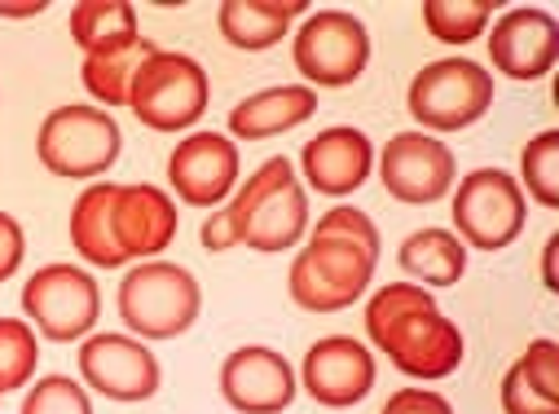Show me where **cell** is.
I'll use <instances>...</instances> for the list:
<instances>
[{
  "instance_id": "30bf717a",
  "label": "cell",
  "mask_w": 559,
  "mask_h": 414,
  "mask_svg": "<svg viewBox=\"0 0 559 414\" xmlns=\"http://www.w3.org/2000/svg\"><path fill=\"white\" fill-rule=\"evenodd\" d=\"M292 58H296V71L309 84H318V88H344L370 62L366 23L353 19V14H344V10H322V14H313L296 32Z\"/></svg>"
},
{
  "instance_id": "d6986e66",
  "label": "cell",
  "mask_w": 559,
  "mask_h": 414,
  "mask_svg": "<svg viewBox=\"0 0 559 414\" xmlns=\"http://www.w3.org/2000/svg\"><path fill=\"white\" fill-rule=\"evenodd\" d=\"M313 115H318V93L309 84H277V88H260L242 97L229 110V132L238 142H264V137L300 128Z\"/></svg>"
},
{
  "instance_id": "9a60e30c",
  "label": "cell",
  "mask_w": 559,
  "mask_h": 414,
  "mask_svg": "<svg viewBox=\"0 0 559 414\" xmlns=\"http://www.w3.org/2000/svg\"><path fill=\"white\" fill-rule=\"evenodd\" d=\"M168 181L181 203L212 208L238 186V146L225 132H190L168 159Z\"/></svg>"
},
{
  "instance_id": "e0dca14e",
  "label": "cell",
  "mask_w": 559,
  "mask_h": 414,
  "mask_svg": "<svg viewBox=\"0 0 559 414\" xmlns=\"http://www.w3.org/2000/svg\"><path fill=\"white\" fill-rule=\"evenodd\" d=\"M555 54H559V27L542 10H507L489 32V62L507 80L550 75Z\"/></svg>"
},
{
  "instance_id": "7402d4cb",
  "label": "cell",
  "mask_w": 559,
  "mask_h": 414,
  "mask_svg": "<svg viewBox=\"0 0 559 414\" xmlns=\"http://www.w3.org/2000/svg\"><path fill=\"white\" fill-rule=\"evenodd\" d=\"M110 203H115V186L110 181H97L88 186L75 208H71V247L97 264V269H123V251L115 243V225H110Z\"/></svg>"
},
{
  "instance_id": "6da1fadb",
  "label": "cell",
  "mask_w": 559,
  "mask_h": 414,
  "mask_svg": "<svg viewBox=\"0 0 559 414\" xmlns=\"http://www.w3.org/2000/svg\"><path fill=\"white\" fill-rule=\"evenodd\" d=\"M370 344L409 379H450L463 366V331L418 283H388L366 305Z\"/></svg>"
},
{
  "instance_id": "484cf974",
  "label": "cell",
  "mask_w": 559,
  "mask_h": 414,
  "mask_svg": "<svg viewBox=\"0 0 559 414\" xmlns=\"http://www.w3.org/2000/svg\"><path fill=\"white\" fill-rule=\"evenodd\" d=\"M40 366V340L27 318H0V397L23 388Z\"/></svg>"
},
{
  "instance_id": "5b68a950",
  "label": "cell",
  "mask_w": 559,
  "mask_h": 414,
  "mask_svg": "<svg viewBox=\"0 0 559 414\" xmlns=\"http://www.w3.org/2000/svg\"><path fill=\"white\" fill-rule=\"evenodd\" d=\"M379 256L344 243V238H309L287 273V292L300 309L309 314H340L353 309L361 300V292L370 287Z\"/></svg>"
},
{
  "instance_id": "277c9868",
  "label": "cell",
  "mask_w": 559,
  "mask_h": 414,
  "mask_svg": "<svg viewBox=\"0 0 559 414\" xmlns=\"http://www.w3.org/2000/svg\"><path fill=\"white\" fill-rule=\"evenodd\" d=\"M207 102H212L207 71L190 54H168V49H155L142 62V71L132 75V88H128L132 115L142 119L151 132L194 128L203 119Z\"/></svg>"
},
{
  "instance_id": "836d02e7",
  "label": "cell",
  "mask_w": 559,
  "mask_h": 414,
  "mask_svg": "<svg viewBox=\"0 0 559 414\" xmlns=\"http://www.w3.org/2000/svg\"><path fill=\"white\" fill-rule=\"evenodd\" d=\"M49 10V0H32V5H10V0H0V19H36Z\"/></svg>"
},
{
  "instance_id": "52a82bcc",
  "label": "cell",
  "mask_w": 559,
  "mask_h": 414,
  "mask_svg": "<svg viewBox=\"0 0 559 414\" xmlns=\"http://www.w3.org/2000/svg\"><path fill=\"white\" fill-rule=\"evenodd\" d=\"M119 123L88 102L49 110L36 137V155L53 177H102L119 159Z\"/></svg>"
},
{
  "instance_id": "8992f818",
  "label": "cell",
  "mask_w": 559,
  "mask_h": 414,
  "mask_svg": "<svg viewBox=\"0 0 559 414\" xmlns=\"http://www.w3.org/2000/svg\"><path fill=\"white\" fill-rule=\"evenodd\" d=\"M405 106H409L418 128H428V132H459V128L476 123L493 106V75L480 62H467V58L428 62L424 71L409 80Z\"/></svg>"
},
{
  "instance_id": "8fae6325",
  "label": "cell",
  "mask_w": 559,
  "mask_h": 414,
  "mask_svg": "<svg viewBox=\"0 0 559 414\" xmlns=\"http://www.w3.org/2000/svg\"><path fill=\"white\" fill-rule=\"evenodd\" d=\"M454 173H459L454 151L432 132H396L388 137V146L379 155L383 190L409 208L441 203L454 190Z\"/></svg>"
},
{
  "instance_id": "f1b7e54d",
  "label": "cell",
  "mask_w": 559,
  "mask_h": 414,
  "mask_svg": "<svg viewBox=\"0 0 559 414\" xmlns=\"http://www.w3.org/2000/svg\"><path fill=\"white\" fill-rule=\"evenodd\" d=\"M313 234H318V238H344V243H353V247L379 256V229H374V221H370L361 208H348V203L331 208V212L313 225Z\"/></svg>"
},
{
  "instance_id": "5bb4252c",
  "label": "cell",
  "mask_w": 559,
  "mask_h": 414,
  "mask_svg": "<svg viewBox=\"0 0 559 414\" xmlns=\"http://www.w3.org/2000/svg\"><path fill=\"white\" fill-rule=\"evenodd\" d=\"M305 392L326 410H348L374 388V353L353 335H326L305 353Z\"/></svg>"
},
{
  "instance_id": "d4e9b609",
  "label": "cell",
  "mask_w": 559,
  "mask_h": 414,
  "mask_svg": "<svg viewBox=\"0 0 559 414\" xmlns=\"http://www.w3.org/2000/svg\"><path fill=\"white\" fill-rule=\"evenodd\" d=\"M489 14H493V0H428L424 27L441 45H472L485 36Z\"/></svg>"
},
{
  "instance_id": "603a6c76",
  "label": "cell",
  "mask_w": 559,
  "mask_h": 414,
  "mask_svg": "<svg viewBox=\"0 0 559 414\" xmlns=\"http://www.w3.org/2000/svg\"><path fill=\"white\" fill-rule=\"evenodd\" d=\"M155 54V45L146 36L136 40H123V45H110V49H97V54H84V67H80V80L88 88V97L106 106H128V88H132V75L142 71V62Z\"/></svg>"
},
{
  "instance_id": "2e32d148",
  "label": "cell",
  "mask_w": 559,
  "mask_h": 414,
  "mask_svg": "<svg viewBox=\"0 0 559 414\" xmlns=\"http://www.w3.org/2000/svg\"><path fill=\"white\" fill-rule=\"evenodd\" d=\"M110 225L123 260H151L177 238V203L159 186H115Z\"/></svg>"
},
{
  "instance_id": "e575fe53",
  "label": "cell",
  "mask_w": 559,
  "mask_h": 414,
  "mask_svg": "<svg viewBox=\"0 0 559 414\" xmlns=\"http://www.w3.org/2000/svg\"><path fill=\"white\" fill-rule=\"evenodd\" d=\"M555 238H559V234H550V243H546V251H542V287H546V292H555Z\"/></svg>"
},
{
  "instance_id": "d6a6232c",
  "label": "cell",
  "mask_w": 559,
  "mask_h": 414,
  "mask_svg": "<svg viewBox=\"0 0 559 414\" xmlns=\"http://www.w3.org/2000/svg\"><path fill=\"white\" fill-rule=\"evenodd\" d=\"M23 256H27V238H23V225L0 212V283H10L14 273L23 269Z\"/></svg>"
},
{
  "instance_id": "7c38bea8",
  "label": "cell",
  "mask_w": 559,
  "mask_h": 414,
  "mask_svg": "<svg viewBox=\"0 0 559 414\" xmlns=\"http://www.w3.org/2000/svg\"><path fill=\"white\" fill-rule=\"evenodd\" d=\"M80 379L110 401H151L159 392V357L132 335H88L80 344Z\"/></svg>"
},
{
  "instance_id": "3957f363",
  "label": "cell",
  "mask_w": 559,
  "mask_h": 414,
  "mask_svg": "<svg viewBox=\"0 0 559 414\" xmlns=\"http://www.w3.org/2000/svg\"><path fill=\"white\" fill-rule=\"evenodd\" d=\"M199 279L173 260H142L119 283V318L136 340H177L199 322Z\"/></svg>"
},
{
  "instance_id": "4316f807",
  "label": "cell",
  "mask_w": 559,
  "mask_h": 414,
  "mask_svg": "<svg viewBox=\"0 0 559 414\" xmlns=\"http://www.w3.org/2000/svg\"><path fill=\"white\" fill-rule=\"evenodd\" d=\"M520 177H524V190L533 194V203L559 208V132H555V128L537 132L533 142L524 146V155H520Z\"/></svg>"
},
{
  "instance_id": "1f68e13d",
  "label": "cell",
  "mask_w": 559,
  "mask_h": 414,
  "mask_svg": "<svg viewBox=\"0 0 559 414\" xmlns=\"http://www.w3.org/2000/svg\"><path fill=\"white\" fill-rule=\"evenodd\" d=\"M383 414H454V405L441 392H428V388H401V392L388 397Z\"/></svg>"
},
{
  "instance_id": "cb8c5ba5",
  "label": "cell",
  "mask_w": 559,
  "mask_h": 414,
  "mask_svg": "<svg viewBox=\"0 0 559 414\" xmlns=\"http://www.w3.org/2000/svg\"><path fill=\"white\" fill-rule=\"evenodd\" d=\"M136 36L142 32H136V10L128 0H80L71 10V40L84 54H97V49H110Z\"/></svg>"
},
{
  "instance_id": "ac0fdd59",
  "label": "cell",
  "mask_w": 559,
  "mask_h": 414,
  "mask_svg": "<svg viewBox=\"0 0 559 414\" xmlns=\"http://www.w3.org/2000/svg\"><path fill=\"white\" fill-rule=\"evenodd\" d=\"M300 168L318 194L344 199V194L361 190L366 177L374 173V146L361 128H326L313 137V142H305Z\"/></svg>"
},
{
  "instance_id": "7a4b0ae2",
  "label": "cell",
  "mask_w": 559,
  "mask_h": 414,
  "mask_svg": "<svg viewBox=\"0 0 559 414\" xmlns=\"http://www.w3.org/2000/svg\"><path fill=\"white\" fill-rule=\"evenodd\" d=\"M309 229V199L305 186L296 181V168L277 155L264 159L242 186L238 194L207 216V225L199 229L207 251H229V247H251V251H287L305 238Z\"/></svg>"
},
{
  "instance_id": "4dcf8cb0",
  "label": "cell",
  "mask_w": 559,
  "mask_h": 414,
  "mask_svg": "<svg viewBox=\"0 0 559 414\" xmlns=\"http://www.w3.org/2000/svg\"><path fill=\"white\" fill-rule=\"evenodd\" d=\"M520 366L528 370V379H533L546 397L559 401V344H555V340H533L528 353L520 357Z\"/></svg>"
},
{
  "instance_id": "ba28073f",
  "label": "cell",
  "mask_w": 559,
  "mask_h": 414,
  "mask_svg": "<svg viewBox=\"0 0 559 414\" xmlns=\"http://www.w3.org/2000/svg\"><path fill=\"white\" fill-rule=\"evenodd\" d=\"M450 212H454L459 243H472L480 251L511 247L524 234V225H528L524 190L502 168H476V173H467L459 181V190H454Z\"/></svg>"
},
{
  "instance_id": "4fadbf2b",
  "label": "cell",
  "mask_w": 559,
  "mask_h": 414,
  "mask_svg": "<svg viewBox=\"0 0 559 414\" xmlns=\"http://www.w3.org/2000/svg\"><path fill=\"white\" fill-rule=\"evenodd\" d=\"M296 388L300 379L292 362L264 344H242L221 366V397L238 414H283L296 401Z\"/></svg>"
},
{
  "instance_id": "ffe728a7",
  "label": "cell",
  "mask_w": 559,
  "mask_h": 414,
  "mask_svg": "<svg viewBox=\"0 0 559 414\" xmlns=\"http://www.w3.org/2000/svg\"><path fill=\"white\" fill-rule=\"evenodd\" d=\"M300 14H305L300 0H225L216 27L234 49L260 54L283 40Z\"/></svg>"
},
{
  "instance_id": "83f0119b",
  "label": "cell",
  "mask_w": 559,
  "mask_h": 414,
  "mask_svg": "<svg viewBox=\"0 0 559 414\" xmlns=\"http://www.w3.org/2000/svg\"><path fill=\"white\" fill-rule=\"evenodd\" d=\"M23 414H93V401H88L80 379L49 375V379L32 383V392L23 401Z\"/></svg>"
},
{
  "instance_id": "f546056e",
  "label": "cell",
  "mask_w": 559,
  "mask_h": 414,
  "mask_svg": "<svg viewBox=\"0 0 559 414\" xmlns=\"http://www.w3.org/2000/svg\"><path fill=\"white\" fill-rule=\"evenodd\" d=\"M502 410L507 414H559V401L555 397H546L533 379H528V370L520 366V357L507 366V375H502Z\"/></svg>"
},
{
  "instance_id": "9c48e42d",
  "label": "cell",
  "mask_w": 559,
  "mask_h": 414,
  "mask_svg": "<svg viewBox=\"0 0 559 414\" xmlns=\"http://www.w3.org/2000/svg\"><path fill=\"white\" fill-rule=\"evenodd\" d=\"M23 314L53 344H75L97 327L102 292L80 264H45L23 287Z\"/></svg>"
},
{
  "instance_id": "44dd1931",
  "label": "cell",
  "mask_w": 559,
  "mask_h": 414,
  "mask_svg": "<svg viewBox=\"0 0 559 414\" xmlns=\"http://www.w3.org/2000/svg\"><path fill=\"white\" fill-rule=\"evenodd\" d=\"M396 264L401 273L418 287H459L463 283V269H467V247L459 243V234L450 229H414L401 251H396Z\"/></svg>"
}]
</instances>
